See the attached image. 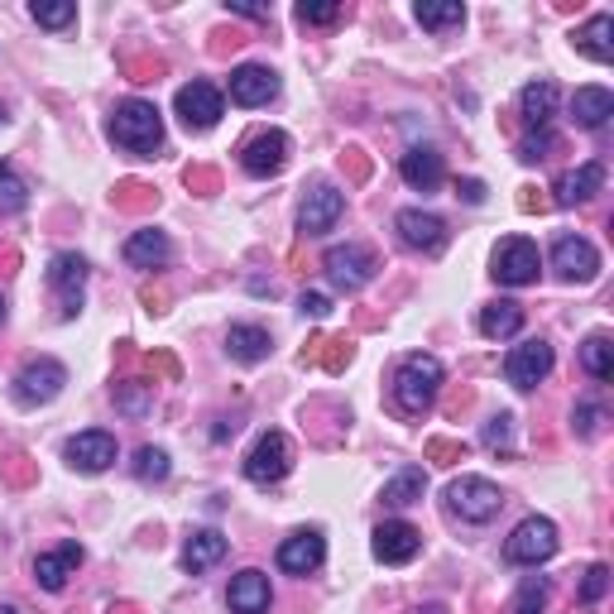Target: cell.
<instances>
[{
	"label": "cell",
	"mask_w": 614,
	"mask_h": 614,
	"mask_svg": "<svg viewBox=\"0 0 614 614\" xmlns=\"http://www.w3.org/2000/svg\"><path fill=\"white\" fill-rule=\"evenodd\" d=\"M548 576H529L519 586V595H514V605H509V614H543V605H548Z\"/></svg>",
	"instance_id": "34"
},
{
	"label": "cell",
	"mask_w": 614,
	"mask_h": 614,
	"mask_svg": "<svg viewBox=\"0 0 614 614\" xmlns=\"http://www.w3.org/2000/svg\"><path fill=\"white\" fill-rule=\"evenodd\" d=\"M63 457H68L72 471H82V475H101L106 465H115V437H111V432H101V428L78 432V437H72V442L63 447Z\"/></svg>",
	"instance_id": "15"
},
{
	"label": "cell",
	"mask_w": 614,
	"mask_h": 614,
	"mask_svg": "<svg viewBox=\"0 0 614 614\" xmlns=\"http://www.w3.org/2000/svg\"><path fill=\"white\" fill-rule=\"evenodd\" d=\"M399 173H403L408 187H418V193H432V187H442L447 164H442V154H437L432 144H413V150L399 158Z\"/></svg>",
	"instance_id": "20"
},
{
	"label": "cell",
	"mask_w": 614,
	"mask_h": 614,
	"mask_svg": "<svg viewBox=\"0 0 614 614\" xmlns=\"http://www.w3.org/2000/svg\"><path fill=\"white\" fill-rule=\"evenodd\" d=\"M393 231H399V241L408 250H422V255H442V245H447V222L422 207H403L393 216Z\"/></svg>",
	"instance_id": "12"
},
{
	"label": "cell",
	"mask_w": 614,
	"mask_h": 614,
	"mask_svg": "<svg viewBox=\"0 0 614 614\" xmlns=\"http://www.w3.org/2000/svg\"><path fill=\"white\" fill-rule=\"evenodd\" d=\"M552 552H557V523L552 519H523L514 533L504 538V562H514V566H538V562H548Z\"/></svg>",
	"instance_id": "5"
},
{
	"label": "cell",
	"mask_w": 614,
	"mask_h": 614,
	"mask_svg": "<svg viewBox=\"0 0 614 614\" xmlns=\"http://www.w3.org/2000/svg\"><path fill=\"white\" fill-rule=\"evenodd\" d=\"M173 255V245L164 231H135V236L125 241V265L130 269H164Z\"/></svg>",
	"instance_id": "24"
},
{
	"label": "cell",
	"mask_w": 614,
	"mask_h": 614,
	"mask_svg": "<svg viewBox=\"0 0 614 614\" xmlns=\"http://www.w3.org/2000/svg\"><path fill=\"white\" fill-rule=\"evenodd\" d=\"M106 135H111L115 144H121L125 154H135V158H154V150H164V115H158L154 101L130 96V101H121V106L111 111Z\"/></svg>",
	"instance_id": "1"
},
{
	"label": "cell",
	"mask_w": 614,
	"mask_h": 614,
	"mask_svg": "<svg viewBox=\"0 0 614 614\" xmlns=\"http://www.w3.org/2000/svg\"><path fill=\"white\" fill-rule=\"evenodd\" d=\"M269 331L265 327H250V321H241V327H231L226 331V350H231V360H241V365H259L269 356Z\"/></svg>",
	"instance_id": "29"
},
{
	"label": "cell",
	"mask_w": 614,
	"mask_h": 614,
	"mask_svg": "<svg viewBox=\"0 0 614 614\" xmlns=\"http://www.w3.org/2000/svg\"><path fill=\"white\" fill-rule=\"evenodd\" d=\"M552 269H557V279H566V284H591L595 274H601V250H595L586 236H562L552 245Z\"/></svg>",
	"instance_id": "11"
},
{
	"label": "cell",
	"mask_w": 614,
	"mask_h": 614,
	"mask_svg": "<svg viewBox=\"0 0 614 614\" xmlns=\"http://www.w3.org/2000/svg\"><path fill=\"white\" fill-rule=\"evenodd\" d=\"M294 14H298V24H336L346 10L341 6H317V0H303Z\"/></svg>",
	"instance_id": "41"
},
{
	"label": "cell",
	"mask_w": 614,
	"mask_h": 614,
	"mask_svg": "<svg viewBox=\"0 0 614 614\" xmlns=\"http://www.w3.org/2000/svg\"><path fill=\"white\" fill-rule=\"evenodd\" d=\"M317 346H321V370H327V375H341L346 365L356 360V346H350L346 336H321Z\"/></svg>",
	"instance_id": "35"
},
{
	"label": "cell",
	"mask_w": 614,
	"mask_h": 614,
	"mask_svg": "<svg viewBox=\"0 0 614 614\" xmlns=\"http://www.w3.org/2000/svg\"><path fill=\"white\" fill-rule=\"evenodd\" d=\"M173 111H178V121L187 125V130H212L216 121H222V111H226V101H222V92H216L212 82H187V86H178V96H173Z\"/></svg>",
	"instance_id": "8"
},
{
	"label": "cell",
	"mask_w": 614,
	"mask_h": 614,
	"mask_svg": "<svg viewBox=\"0 0 614 614\" xmlns=\"http://www.w3.org/2000/svg\"><path fill=\"white\" fill-rule=\"evenodd\" d=\"M298 307H303V317H327L331 313V298L327 294H303Z\"/></svg>",
	"instance_id": "48"
},
{
	"label": "cell",
	"mask_w": 614,
	"mask_h": 614,
	"mask_svg": "<svg viewBox=\"0 0 614 614\" xmlns=\"http://www.w3.org/2000/svg\"><path fill=\"white\" fill-rule=\"evenodd\" d=\"M552 130H533V135H523V144H519V164H543V158L552 154Z\"/></svg>",
	"instance_id": "40"
},
{
	"label": "cell",
	"mask_w": 614,
	"mask_h": 614,
	"mask_svg": "<svg viewBox=\"0 0 614 614\" xmlns=\"http://www.w3.org/2000/svg\"><path fill=\"white\" fill-rule=\"evenodd\" d=\"M422 490H428V475H422V465H403V471L385 485V504L408 509V504H418V500H422Z\"/></svg>",
	"instance_id": "31"
},
{
	"label": "cell",
	"mask_w": 614,
	"mask_h": 614,
	"mask_svg": "<svg viewBox=\"0 0 614 614\" xmlns=\"http://www.w3.org/2000/svg\"><path fill=\"white\" fill-rule=\"evenodd\" d=\"M321 562H327V538L317 529H303L279 543V572H288V576H307V572H317Z\"/></svg>",
	"instance_id": "18"
},
{
	"label": "cell",
	"mask_w": 614,
	"mask_h": 614,
	"mask_svg": "<svg viewBox=\"0 0 614 614\" xmlns=\"http://www.w3.org/2000/svg\"><path fill=\"white\" fill-rule=\"evenodd\" d=\"M418 24L422 29H451V24H465V6L461 0H418Z\"/></svg>",
	"instance_id": "33"
},
{
	"label": "cell",
	"mask_w": 614,
	"mask_h": 614,
	"mask_svg": "<svg viewBox=\"0 0 614 614\" xmlns=\"http://www.w3.org/2000/svg\"><path fill=\"white\" fill-rule=\"evenodd\" d=\"M6 121H10V115H6V106H0V125H6Z\"/></svg>",
	"instance_id": "53"
},
{
	"label": "cell",
	"mask_w": 614,
	"mask_h": 614,
	"mask_svg": "<svg viewBox=\"0 0 614 614\" xmlns=\"http://www.w3.org/2000/svg\"><path fill=\"white\" fill-rule=\"evenodd\" d=\"M572 422H576L581 437H595V432H601V422H605V408H601V403H576Z\"/></svg>",
	"instance_id": "44"
},
{
	"label": "cell",
	"mask_w": 614,
	"mask_h": 614,
	"mask_svg": "<svg viewBox=\"0 0 614 614\" xmlns=\"http://www.w3.org/2000/svg\"><path fill=\"white\" fill-rule=\"evenodd\" d=\"M274 96H279V78H274L269 68L241 63L231 72V101H236V106H269Z\"/></svg>",
	"instance_id": "19"
},
{
	"label": "cell",
	"mask_w": 614,
	"mask_h": 614,
	"mask_svg": "<svg viewBox=\"0 0 614 614\" xmlns=\"http://www.w3.org/2000/svg\"><path fill=\"white\" fill-rule=\"evenodd\" d=\"M538 269H543V255H538L533 241H504L500 250H494V279H500L504 288H529L538 284Z\"/></svg>",
	"instance_id": "7"
},
{
	"label": "cell",
	"mask_w": 614,
	"mask_h": 614,
	"mask_svg": "<svg viewBox=\"0 0 614 614\" xmlns=\"http://www.w3.org/2000/svg\"><path fill=\"white\" fill-rule=\"evenodd\" d=\"M341 212H346V193H336L331 183H317L313 193L303 197L298 231H303V236H327V231L341 222Z\"/></svg>",
	"instance_id": "13"
},
{
	"label": "cell",
	"mask_w": 614,
	"mask_h": 614,
	"mask_svg": "<svg viewBox=\"0 0 614 614\" xmlns=\"http://www.w3.org/2000/svg\"><path fill=\"white\" fill-rule=\"evenodd\" d=\"M49 288L58 294V303H63V317H78L82 313V288H86V259L82 255H53L49 265Z\"/></svg>",
	"instance_id": "14"
},
{
	"label": "cell",
	"mask_w": 614,
	"mask_h": 614,
	"mask_svg": "<svg viewBox=\"0 0 614 614\" xmlns=\"http://www.w3.org/2000/svg\"><path fill=\"white\" fill-rule=\"evenodd\" d=\"M183 183L193 187V193H202V197H212L216 187H222V178H216V168H187V173H183Z\"/></svg>",
	"instance_id": "47"
},
{
	"label": "cell",
	"mask_w": 614,
	"mask_h": 614,
	"mask_svg": "<svg viewBox=\"0 0 614 614\" xmlns=\"http://www.w3.org/2000/svg\"><path fill=\"white\" fill-rule=\"evenodd\" d=\"M68 385V370L58 360H29L20 375H14V399H20L24 408L34 403H53L58 393H63Z\"/></svg>",
	"instance_id": "10"
},
{
	"label": "cell",
	"mask_w": 614,
	"mask_h": 614,
	"mask_svg": "<svg viewBox=\"0 0 614 614\" xmlns=\"http://www.w3.org/2000/svg\"><path fill=\"white\" fill-rule=\"evenodd\" d=\"M523 331V307L514 298H500V303H485L480 307V336L490 341H509V336Z\"/></svg>",
	"instance_id": "26"
},
{
	"label": "cell",
	"mask_w": 614,
	"mask_h": 614,
	"mask_svg": "<svg viewBox=\"0 0 614 614\" xmlns=\"http://www.w3.org/2000/svg\"><path fill=\"white\" fill-rule=\"evenodd\" d=\"M572 115H576V125L601 130L614 115V96L605 92V86H581V92L572 96Z\"/></svg>",
	"instance_id": "30"
},
{
	"label": "cell",
	"mask_w": 614,
	"mask_h": 614,
	"mask_svg": "<svg viewBox=\"0 0 614 614\" xmlns=\"http://www.w3.org/2000/svg\"><path fill=\"white\" fill-rule=\"evenodd\" d=\"M601 187H605V164H601V158H591V164L562 173L557 187H552V193H557L552 202H557V207H576V202H591Z\"/></svg>",
	"instance_id": "21"
},
{
	"label": "cell",
	"mask_w": 614,
	"mask_h": 614,
	"mask_svg": "<svg viewBox=\"0 0 614 614\" xmlns=\"http://www.w3.org/2000/svg\"><path fill=\"white\" fill-rule=\"evenodd\" d=\"M500 504H504V494L485 475H461V480L447 485V509L461 523H490L494 514H500Z\"/></svg>",
	"instance_id": "3"
},
{
	"label": "cell",
	"mask_w": 614,
	"mask_h": 614,
	"mask_svg": "<svg viewBox=\"0 0 614 614\" xmlns=\"http://www.w3.org/2000/svg\"><path fill=\"white\" fill-rule=\"evenodd\" d=\"M78 566H82V548H78V543H63L58 552H43V557L34 562V581H39V586L49 591V595H58L72 576H78Z\"/></svg>",
	"instance_id": "22"
},
{
	"label": "cell",
	"mask_w": 614,
	"mask_h": 614,
	"mask_svg": "<svg viewBox=\"0 0 614 614\" xmlns=\"http://www.w3.org/2000/svg\"><path fill=\"white\" fill-rule=\"evenodd\" d=\"M6 173H10V168H6V164H0V178H6Z\"/></svg>",
	"instance_id": "55"
},
{
	"label": "cell",
	"mask_w": 614,
	"mask_h": 614,
	"mask_svg": "<svg viewBox=\"0 0 614 614\" xmlns=\"http://www.w3.org/2000/svg\"><path fill=\"white\" fill-rule=\"evenodd\" d=\"M226 538L222 533H216V529H197L193 538H187V548H183V566H187V572H207V566H216V562H222L226 557Z\"/></svg>",
	"instance_id": "28"
},
{
	"label": "cell",
	"mask_w": 614,
	"mask_h": 614,
	"mask_svg": "<svg viewBox=\"0 0 614 614\" xmlns=\"http://www.w3.org/2000/svg\"><path fill=\"white\" fill-rule=\"evenodd\" d=\"M226 10H231V14H250V20H269L265 6H241V0H226Z\"/></svg>",
	"instance_id": "50"
},
{
	"label": "cell",
	"mask_w": 614,
	"mask_h": 614,
	"mask_svg": "<svg viewBox=\"0 0 614 614\" xmlns=\"http://www.w3.org/2000/svg\"><path fill=\"white\" fill-rule=\"evenodd\" d=\"M557 82H529L523 86V96H519V106H523V121H529L533 130H548V121L557 115Z\"/></svg>",
	"instance_id": "27"
},
{
	"label": "cell",
	"mask_w": 614,
	"mask_h": 614,
	"mask_svg": "<svg viewBox=\"0 0 614 614\" xmlns=\"http://www.w3.org/2000/svg\"><path fill=\"white\" fill-rule=\"evenodd\" d=\"M509 442H514V418H509V413L490 418L485 422V447L490 451H509Z\"/></svg>",
	"instance_id": "42"
},
{
	"label": "cell",
	"mask_w": 614,
	"mask_h": 614,
	"mask_svg": "<svg viewBox=\"0 0 614 614\" xmlns=\"http://www.w3.org/2000/svg\"><path fill=\"white\" fill-rule=\"evenodd\" d=\"M226 601L236 614H265L269 610V576L265 572H241V576H231V591H226Z\"/></svg>",
	"instance_id": "23"
},
{
	"label": "cell",
	"mask_w": 614,
	"mask_h": 614,
	"mask_svg": "<svg viewBox=\"0 0 614 614\" xmlns=\"http://www.w3.org/2000/svg\"><path fill=\"white\" fill-rule=\"evenodd\" d=\"M168 451L164 447H140L135 451V475L144 480V485H150V480H168Z\"/></svg>",
	"instance_id": "36"
},
{
	"label": "cell",
	"mask_w": 614,
	"mask_h": 614,
	"mask_svg": "<svg viewBox=\"0 0 614 614\" xmlns=\"http://www.w3.org/2000/svg\"><path fill=\"white\" fill-rule=\"evenodd\" d=\"M29 14H34L39 24H49V29H68L72 20H78V6H49V0H34Z\"/></svg>",
	"instance_id": "39"
},
{
	"label": "cell",
	"mask_w": 614,
	"mask_h": 614,
	"mask_svg": "<svg viewBox=\"0 0 614 614\" xmlns=\"http://www.w3.org/2000/svg\"><path fill=\"white\" fill-rule=\"evenodd\" d=\"M457 193L471 202V207H480V202H485V183H480V178H465V183H457Z\"/></svg>",
	"instance_id": "49"
},
{
	"label": "cell",
	"mask_w": 614,
	"mask_h": 614,
	"mask_svg": "<svg viewBox=\"0 0 614 614\" xmlns=\"http://www.w3.org/2000/svg\"><path fill=\"white\" fill-rule=\"evenodd\" d=\"M581 365L591 370V379H614V346H610V336L605 331H591L586 336V346H581Z\"/></svg>",
	"instance_id": "32"
},
{
	"label": "cell",
	"mask_w": 614,
	"mask_h": 614,
	"mask_svg": "<svg viewBox=\"0 0 614 614\" xmlns=\"http://www.w3.org/2000/svg\"><path fill=\"white\" fill-rule=\"evenodd\" d=\"M321 269H327V279L341 288V294H360V288L375 279L379 255L370 245H331V250L321 255Z\"/></svg>",
	"instance_id": "4"
},
{
	"label": "cell",
	"mask_w": 614,
	"mask_h": 614,
	"mask_svg": "<svg viewBox=\"0 0 614 614\" xmlns=\"http://www.w3.org/2000/svg\"><path fill=\"white\" fill-rule=\"evenodd\" d=\"M29 202V187L14 178V173H6V178H0V212H20Z\"/></svg>",
	"instance_id": "43"
},
{
	"label": "cell",
	"mask_w": 614,
	"mask_h": 614,
	"mask_svg": "<svg viewBox=\"0 0 614 614\" xmlns=\"http://www.w3.org/2000/svg\"><path fill=\"white\" fill-rule=\"evenodd\" d=\"M294 471V447H288L284 432H259V442L245 457V480L250 485H279V480Z\"/></svg>",
	"instance_id": "6"
},
{
	"label": "cell",
	"mask_w": 614,
	"mask_h": 614,
	"mask_svg": "<svg viewBox=\"0 0 614 614\" xmlns=\"http://www.w3.org/2000/svg\"><path fill=\"white\" fill-rule=\"evenodd\" d=\"M552 375V346L543 341V336H533V341H523V346H514L509 350V360H504V379L514 389H538L543 379Z\"/></svg>",
	"instance_id": "9"
},
{
	"label": "cell",
	"mask_w": 614,
	"mask_h": 614,
	"mask_svg": "<svg viewBox=\"0 0 614 614\" xmlns=\"http://www.w3.org/2000/svg\"><path fill=\"white\" fill-rule=\"evenodd\" d=\"M284 164H288V135L284 130H265V135H255L241 150V168L250 173V178H274V173H284Z\"/></svg>",
	"instance_id": "17"
},
{
	"label": "cell",
	"mask_w": 614,
	"mask_h": 614,
	"mask_svg": "<svg viewBox=\"0 0 614 614\" xmlns=\"http://www.w3.org/2000/svg\"><path fill=\"white\" fill-rule=\"evenodd\" d=\"M0 321H6V298H0Z\"/></svg>",
	"instance_id": "54"
},
{
	"label": "cell",
	"mask_w": 614,
	"mask_h": 614,
	"mask_svg": "<svg viewBox=\"0 0 614 614\" xmlns=\"http://www.w3.org/2000/svg\"><path fill=\"white\" fill-rule=\"evenodd\" d=\"M0 614H20V610H14V605H0Z\"/></svg>",
	"instance_id": "52"
},
{
	"label": "cell",
	"mask_w": 614,
	"mask_h": 614,
	"mask_svg": "<svg viewBox=\"0 0 614 614\" xmlns=\"http://www.w3.org/2000/svg\"><path fill=\"white\" fill-rule=\"evenodd\" d=\"M418 614H447L442 605H428V610H418Z\"/></svg>",
	"instance_id": "51"
},
{
	"label": "cell",
	"mask_w": 614,
	"mask_h": 614,
	"mask_svg": "<svg viewBox=\"0 0 614 614\" xmlns=\"http://www.w3.org/2000/svg\"><path fill=\"white\" fill-rule=\"evenodd\" d=\"M428 461H437V465L465 461V442H447V437H432V442H428Z\"/></svg>",
	"instance_id": "45"
},
{
	"label": "cell",
	"mask_w": 614,
	"mask_h": 614,
	"mask_svg": "<svg viewBox=\"0 0 614 614\" xmlns=\"http://www.w3.org/2000/svg\"><path fill=\"white\" fill-rule=\"evenodd\" d=\"M605 591H610V566H605V562L586 566V576H581L576 601H581V605H601V601H605Z\"/></svg>",
	"instance_id": "37"
},
{
	"label": "cell",
	"mask_w": 614,
	"mask_h": 614,
	"mask_svg": "<svg viewBox=\"0 0 614 614\" xmlns=\"http://www.w3.org/2000/svg\"><path fill=\"white\" fill-rule=\"evenodd\" d=\"M115 403H121L125 413H144V385H140V379H125V385H115Z\"/></svg>",
	"instance_id": "46"
},
{
	"label": "cell",
	"mask_w": 614,
	"mask_h": 614,
	"mask_svg": "<svg viewBox=\"0 0 614 614\" xmlns=\"http://www.w3.org/2000/svg\"><path fill=\"white\" fill-rule=\"evenodd\" d=\"M115 207H125V212L158 207V193H154V187H144V183H121V187H115Z\"/></svg>",
	"instance_id": "38"
},
{
	"label": "cell",
	"mask_w": 614,
	"mask_h": 614,
	"mask_svg": "<svg viewBox=\"0 0 614 614\" xmlns=\"http://www.w3.org/2000/svg\"><path fill=\"white\" fill-rule=\"evenodd\" d=\"M370 548H375V557L385 566H403V562H413L422 552V533L413 529V523H403V519H389V523H379V529H375Z\"/></svg>",
	"instance_id": "16"
},
{
	"label": "cell",
	"mask_w": 614,
	"mask_h": 614,
	"mask_svg": "<svg viewBox=\"0 0 614 614\" xmlns=\"http://www.w3.org/2000/svg\"><path fill=\"white\" fill-rule=\"evenodd\" d=\"M576 49L591 58V63H610L614 58V14H591L586 24L576 29Z\"/></svg>",
	"instance_id": "25"
},
{
	"label": "cell",
	"mask_w": 614,
	"mask_h": 614,
	"mask_svg": "<svg viewBox=\"0 0 614 614\" xmlns=\"http://www.w3.org/2000/svg\"><path fill=\"white\" fill-rule=\"evenodd\" d=\"M442 389V360L437 356H408L399 370H393V403H399L403 418H422Z\"/></svg>",
	"instance_id": "2"
}]
</instances>
